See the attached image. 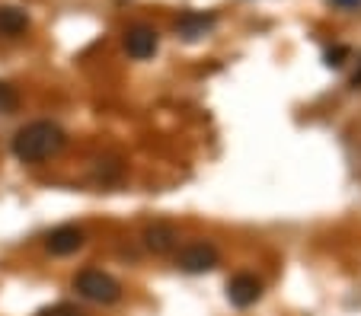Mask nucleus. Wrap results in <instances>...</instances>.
<instances>
[{"label": "nucleus", "mask_w": 361, "mask_h": 316, "mask_svg": "<svg viewBox=\"0 0 361 316\" xmlns=\"http://www.w3.org/2000/svg\"><path fill=\"white\" fill-rule=\"evenodd\" d=\"M64 147H68V134L61 131V125L45 122V118L23 125V128L13 134V157L20 160V163H29V166L58 157Z\"/></svg>", "instance_id": "obj_1"}, {"label": "nucleus", "mask_w": 361, "mask_h": 316, "mask_svg": "<svg viewBox=\"0 0 361 316\" xmlns=\"http://www.w3.org/2000/svg\"><path fill=\"white\" fill-rule=\"evenodd\" d=\"M74 291L90 303H99V307H109V303L122 301V284L109 275V272H99V268H83L74 275Z\"/></svg>", "instance_id": "obj_2"}, {"label": "nucleus", "mask_w": 361, "mask_h": 316, "mask_svg": "<svg viewBox=\"0 0 361 316\" xmlns=\"http://www.w3.org/2000/svg\"><path fill=\"white\" fill-rule=\"evenodd\" d=\"M221 262L218 249L212 243H189L176 253V265L183 268L185 275H202V272H212L214 265Z\"/></svg>", "instance_id": "obj_3"}, {"label": "nucleus", "mask_w": 361, "mask_h": 316, "mask_svg": "<svg viewBox=\"0 0 361 316\" xmlns=\"http://www.w3.org/2000/svg\"><path fill=\"white\" fill-rule=\"evenodd\" d=\"M160 49V35L157 29L150 26H131L128 32H125V51H128L135 61H147V58H154Z\"/></svg>", "instance_id": "obj_4"}, {"label": "nucleus", "mask_w": 361, "mask_h": 316, "mask_svg": "<svg viewBox=\"0 0 361 316\" xmlns=\"http://www.w3.org/2000/svg\"><path fill=\"white\" fill-rule=\"evenodd\" d=\"M259 297H262V282L256 275H250V272H240V275H233L231 282H227V301H231L233 307L246 310L259 301Z\"/></svg>", "instance_id": "obj_5"}, {"label": "nucleus", "mask_w": 361, "mask_h": 316, "mask_svg": "<svg viewBox=\"0 0 361 316\" xmlns=\"http://www.w3.org/2000/svg\"><path fill=\"white\" fill-rule=\"evenodd\" d=\"M83 243H87V236L74 224H61V227H55L45 236V249L51 255H74L77 249H83Z\"/></svg>", "instance_id": "obj_6"}, {"label": "nucleus", "mask_w": 361, "mask_h": 316, "mask_svg": "<svg viewBox=\"0 0 361 316\" xmlns=\"http://www.w3.org/2000/svg\"><path fill=\"white\" fill-rule=\"evenodd\" d=\"M144 246H147L154 255H170V253H176V246H179V230L173 227V224H166V220H157V224H150V227L144 230Z\"/></svg>", "instance_id": "obj_7"}, {"label": "nucleus", "mask_w": 361, "mask_h": 316, "mask_svg": "<svg viewBox=\"0 0 361 316\" xmlns=\"http://www.w3.org/2000/svg\"><path fill=\"white\" fill-rule=\"evenodd\" d=\"M214 26V16L212 13H183L176 20V32L183 35L185 42H195V39H202L208 29Z\"/></svg>", "instance_id": "obj_8"}, {"label": "nucleus", "mask_w": 361, "mask_h": 316, "mask_svg": "<svg viewBox=\"0 0 361 316\" xmlns=\"http://www.w3.org/2000/svg\"><path fill=\"white\" fill-rule=\"evenodd\" d=\"M29 29V16L20 7H0V35L4 39H16Z\"/></svg>", "instance_id": "obj_9"}, {"label": "nucleus", "mask_w": 361, "mask_h": 316, "mask_svg": "<svg viewBox=\"0 0 361 316\" xmlns=\"http://www.w3.org/2000/svg\"><path fill=\"white\" fill-rule=\"evenodd\" d=\"M20 109V93H16V87H10V83H0V112H16Z\"/></svg>", "instance_id": "obj_10"}, {"label": "nucleus", "mask_w": 361, "mask_h": 316, "mask_svg": "<svg viewBox=\"0 0 361 316\" xmlns=\"http://www.w3.org/2000/svg\"><path fill=\"white\" fill-rule=\"evenodd\" d=\"M35 316H87V310H80L77 303H51V307L39 310Z\"/></svg>", "instance_id": "obj_11"}, {"label": "nucleus", "mask_w": 361, "mask_h": 316, "mask_svg": "<svg viewBox=\"0 0 361 316\" xmlns=\"http://www.w3.org/2000/svg\"><path fill=\"white\" fill-rule=\"evenodd\" d=\"M345 58H348L345 45H336V49L326 51V64H329V68H342V64H345Z\"/></svg>", "instance_id": "obj_12"}, {"label": "nucleus", "mask_w": 361, "mask_h": 316, "mask_svg": "<svg viewBox=\"0 0 361 316\" xmlns=\"http://www.w3.org/2000/svg\"><path fill=\"white\" fill-rule=\"evenodd\" d=\"M352 87H361V68L355 70V77H352Z\"/></svg>", "instance_id": "obj_13"}, {"label": "nucleus", "mask_w": 361, "mask_h": 316, "mask_svg": "<svg viewBox=\"0 0 361 316\" xmlns=\"http://www.w3.org/2000/svg\"><path fill=\"white\" fill-rule=\"evenodd\" d=\"M336 4H342V7H355V4H361V0H336Z\"/></svg>", "instance_id": "obj_14"}]
</instances>
